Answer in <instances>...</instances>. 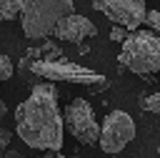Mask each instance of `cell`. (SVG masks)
I'll return each instance as SVG.
<instances>
[{
  "label": "cell",
  "mask_w": 160,
  "mask_h": 158,
  "mask_svg": "<svg viewBox=\"0 0 160 158\" xmlns=\"http://www.w3.org/2000/svg\"><path fill=\"white\" fill-rule=\"evenodd\" d=\"M128 38V30L122 28V25H112V30H110V40H115V43H122Z\"/></svg>",
  "instance_id": "obj_14"
},
{
  "label": "cell",
  "mask_w": 160,
  "mask_h": 158,
  "mask_svg": "<svg viewBox=\"0 0 160 158\" xmlns=\"http://www.w3.org/2000/svg\"><path fill=\"white\" fill-rule=\"evenodd\" d=\"M12 73H15L12 60H10L8 55H0V83H2V80H10V78H12Z\"/></svg>",
  "instance_id": "obj_11"
},
{
  "label": "cell",
  "mask_w": 160,
  "mask_h": 158,
  "mask_svg": "<svg viewBox=\"0 0 160 158\" xmlns=\"http://www.w3.org/2000/svg\"><path fill=\"white\" fill-rule=\"evenodd\" d=\"M2 153H5V150H2V148H0V158H2Z\"/></svg>",
  "instance_id": "obj_20"
},
{
  "label": "cell",
  "mask_w": 160,
  "mask_h": 158,
  "mask_svg": "<svg viewBox=\"0 0 160 158\" xmlns=\"http://www.w3.org/2000/svg\"><path fill=\"white\" fill-rule=\"evenodd\" d=\"M70 13H75L72 0H22L18 15L22 23L25 38L42 40V38H50L55 23Z\"/></svg>",
  "instance_id": "obj_2"
},
{
  "label": "cell",
  "mask_w": 160,
  "mask_h": 158,
  "mask_svg": "<svg viewBox=\"0 0 160 158\" xmlns=\"http://www.w3.org/2000/svg\"><path fill=\"white\" fill-rule=\"evenodd\" d=\"M20 3L22 0H0V18L2 20H15L20 13Z\"/></svg>",
  "instance_id": "obj_9"
},
{
  "label": "cell",
  "mask_w": 160,
  "mask_h": 158,
  "mask_svg": "<svg viewBox=\"0 0 160 158\" xmlns=\"http://www.w3.org/2000/svg\"><path fill=\"white\" fill-rule=\"evenodd\" d=\"M62 128H68L82 145H98L100 123L85 98H72L68 103V108L62 110Z\"/></svg>",
  "instance_id": "obj_5"
},
{
  "label": "cell",
  "mask_w": 160,
  "mask_h": 158,
  "mask_svg": "<svg viewBox=\"0 0 160 158\" xmlns=\"http://www.w3.org/2000/svg\"><path fill=\"white\" fill-rule=\"evenodd\" d=\"M10 138H12V133H10L8 128H0V148H5V145L10 143Z\"/></svg>",
  "instance_id": "obj_15"
},
{
  "label": "cell",
  "mask_w": 160,
  "mask_h": 158,
  "mask_svg": "<svg viewBox=\"0 0 160 158\" xmlns=\"http://www.w3.org/2000/svg\"><path fill=\"white\" fill-rule=\"evenodd\" d=\"M132 138H135V120L125 110H110L102 120L98 145L105 153H120Z\"/></svg>",
  "instance_id": "obj_6"
},
{
  "label": "cell",
  "mask_w": 160,
  "mask_h": 158,
  "mask_svg": "<svg viewBox=\"0 0 160 158\" xmlns=\"http://www.w3.org/2000/svg\"><path fill=\"white\" fill-rule=\"evenodd\" d=\"M120 65L138 75H152L160 70V38L155 30H132L122 40Z\"/></svg>",
  "instance_id": "obj_3"
},
{
  "label": "cell",
  "mask_w": 160,
  "mask_h": 158,
  "mask_svg": "<svg viewBox=\"0 0 160 158\" xmlns=\"http://www.w3.org/2000/svg\"><path fill=\"white\" fill-rule=\"evenodd\" d=\"M40 55H45L42 60H55V58H60L62 53H60V48H58V45H55L52 40H48V43H45V45L40 48Z\"/></svg>",
  "instance_id": "obj_12"
},
{
  "label": "cell",
  "mask_w": 160,
  "mask_h": 158,
  "mask_svg": "<svg viewBox=\"0 0 160 158\" xmlns=\"http://www.w3.org/2000/svg\"><path fill=\"white\" fill-rule=\"evenodd\" d=\"M45 158H65V155H62L60 150H48V153H45Z\"/></svg>",
  "instance_id": "obj_18"
},
{
  "label": "cell",
  "mask_w": 160,
  "mask_h": 158,
  "mask_svg": "<svg viewBox=\"0 0 160 158\" xmlns=\"http://www.w3.org/2000/svg\"><path fill=\"white\" fill-rule=\"evenodd\" d=\"M62 115L58 108L55 83H38L32 93L15 108V133L28 148L60 150L62 148Z\"/></svg>",
  "instance_id": "obj_1"
},
{
  "label": "cell",
  "mask_w": 160,
  "mask_h": 158,
  "mask_svg": "<svg viewBox=\"0 0 160 158\" xmlns=\"http://www.w3.org/2000/svg\"><path fill=\"white\" fill-rule=\"evenodd\" d=\"M90 5L112 25H122L125 30H138L148 13L145 0H90Z\"/></svg>",
  "instance_id": "obj_7"
},
{
  "label": "cell",
  "mask_w": 160,
  "mask_h": 158,
  "mask_svg": "<svg viewBox=\"0 0 160 158\" xmlns=\"http://www.w3.org/2000/svg\"><path fill=\"white\" fill-rule=\"evenodd\" d=\"M95 33H98L95 25L85 15H78V13H70V15L60 18L52 28V35L58 40H68V43H78V45H80V40H88Z\"/></svg>",
  "instance_id": "obj_8"
},
{
  "label": "cell",
  "mask_w": 160,
  "mask_h": 158,
  "mask_svg": "<svg viewBox=\"0 0 160 158\" xmlns=\"http://www.w3.org/2000/svg\"><path fill=\"white\" fill-rule=\"evenodd\" d=\"M142 23H148V25H150L152 30H160V13H158V10H148V13H145V20H142Z\"/></svg>",
  "instance_id": "obj_13"
},
{
  "label": "cell",
  "mask_w": 160,
  "mask_h": 158,
  "mask_svg": "<svg viewBox=\"0 0 160 158\" xmlns=\"http://www.w3.org/2000/svg\"><path fill=\"white\" fill-rule=\"evenodd\" d=\"M140 108H142V110H148V113H160V95H158V93H152V95L142 98V100H140Z\"/></svg>",
  "instance_id": "obj_10"
},
{
  "label": "cell",
  "mask_w": 160,
  "mask_h": 158,
  "mask_svg": "<svg viewBox=\"0 0 160 158\" xmlns=\"http://www.w3.org/2000/svg\"><path fill=\"white\" fill-rule=\"evenodd\" d=\"M28 58H42V55H40V48H30V50H28Z\"/></svg>",
  "instance_id": "obj_17"
},
{
  "label": "cell",
  "mask_w": 160,
  "mask_h": 158,
  "mask_svg": "<svg viewBox=\"0 0 160 158\" xmlns=\"http://www.w3.org/2000/svg\"><path fill=\"white\" fill-rule=\"evenodd\" d=\"M2 158H28V155H22L20 150H5V153H2Z\"/></svg>",
  "instance_id": "obj_16"
},
{
  "label": "cell",
  "mask_w": 160,
  "mask_h": 158,
  "mask_svg": "<svg viewBox=\"0 0 160 158\" xmlns=\"http://www.w3.org/2000/svg\"><path fill=\"white\" fill-rule=\"evenodd\" d=\"M38 78L48 80V83H55V80H62V83H80V85H90L92 90H102L108 88V78L95 73L92 68H85L80 63H72L68 60L65 55L55 58V60H30L28 65Z\"/></svg>",
  "instance_id": "obj_4"
},
{
  "label": "cell",
  "mask_w": 160,
  "mask_h": 158,
  "mask_svg": "<svg viewBox=\"0 0 160 158\" xmlns=\"http://www.w3.org/2000/svg\"><path fill=\"white\" fill-rule=\"evenodd\" d=\"M5 113H8V105H5V103H2V100H0V118H2V115H5Z\"/></svg>",
  "instance_id": "obj_19"
}]
</instances>
